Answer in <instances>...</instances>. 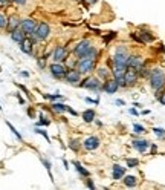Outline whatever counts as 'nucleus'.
<instances>
[{"label": "nucleus", "mask_w": 165, "mask_h": 190, "mask_svg": "<svg viewBox=\"0 0 165 190\" xmlns=\"http://www.w3.org/2000/svg\"><path fill=\"white\" fill-rule=\"evenodd\" d=\"M148 80H150V86L158 92L156 94V97H158L159 92L165 86V72L161 69V67H155V69H151V72L148 75Z\"/></svg>", "instance_id": "f257e3e1"}, {"label": "nucleus", "mask_w": 165, "mask_h": 190, "mask_svg": "<svg viewBox=\"0 0 165 190\" xmlns=\"http://www.w3.org/2000/svg\"><path fill=\"white\" fill-rule=\"evenodd\" d=\"M80 88L89 89V91H103V83L99 81V77H87L78 85Z\"/></svg>", "instance_id": "f03ea898"}, {"label": "nucleus", "mask_w": 165, "mask_h": 190, "mask_svg": "<svg viewBox=\"0 0 165 190\" xmlns=\"http://www.w3.org/2000/svg\"><path fill=\"white\" fill-rule=\"evenodd\" d=\"M50 35V26L46 23V22H40L37 25V29H35V34L32 35L34 38H37L38 42H44L47 40Z\"/></svg>", "instance_id": "7ed1b4c3"}, {"label": "nucleus", "mask_w": 165, "mask_h": 190, "mask_svg": "<svg viewBox=\"0 0 165 190\" xmlns=\"http://www.w3.org/2000/svg\"><path fill=\"white\" fill-rule=\"evenodd\" d=\"M130 54L127 51L125 46H118L115 51V55H113V64H124L127 66V61H129Z\"/></svg>", "instance_id": "20e7f679"}, {"label": "nucleus", "mask_w": 165, "mask_h": 190, "mask_svg": "<svg viewBox=\"0 0 165 190\" xmlns=\"http://www.w3.org/2000/svg\"><path fill=\"white\" fill-rule=\"evenodd\" d=\"M49 72H50V75H52L55 80H63V78L66 77L67 67L63 64V63H57V61H54L52 64L49 66Z\"/></svg>", "instance_id": "39448f33"}, {"label": "nucleus", "mask_w": 165, "mask_h": 190, "mask_svg": "<svg viewBox=\"0 0 165 190\" xmlns=\"http://www.w3.org/2000/svg\"><path fill=\"white\" fill-rule=\"evenodd\" d=\"M92 48V43H90V40H87V38H84V40H81V42L73 48V55L77 57V60H80V58H83L86 54H87V51Z\"/></svg>", "instance_id": "423d86ee"}, {"label": "nucleus", "mask_w": 165, "mask_h": 190, "mask_svg": "<svg viewBox=\"0 0 165 190\" xmlns=\"http://www.w3.org/2000/svg\"><path fill=\"white\" fill-rule=\"evenodd\" d=\"M95 61L93 58H80L77 61V69L81 74H90L95 69Z\"/></svg>", "instance_id": "0eeeda50"}, {"label": "nucleus", "mask_w": 165, "mask_h": 190, "mask_svg": "<svg viewBox=\"0 0 165 190\" xmlns=\"http://www.w3.org/2000/svg\"><path fill=\"white\" fill-rule=\"evenodd\" d=\"M37 23L35 20H32V19H24V20H21V25H20V28H21V31L26 34V35H34L35 34V29H37Z\"/></svg>", "instance_id": "6e6552de"}, {"label": "nucleus", "mask_w": 165, "mask_h": 190, "mask_svg": "<svg viewBox=\"0 0 165 190\" xmlns=\"http://www.w3.org/2000/svg\"><path fill=\"white\" fill-rule=\"evenodd\" d=\"M67 57H69V54H67L66 46H57V48L54 49V52H52V58H54V61H57V63L66 61Z\"/></svg>", "instance_id": "1a4fd4ad"}, {"label": "nucleus", "mask_w": 165, "mask_h": 190, "mask_svg": "<svg viewBox=\"0 0 165 190\" xmlns=\"http://www.w3.org/2000/svg\"><path fill=\"white\" fill-rule=\"evenodd\" d=\"M81 75L83 74L78 69H67L64 80H66V83H69V85H78V81H81Z\"/></svg>", "instance_id": "9d476101"}, {"label": "nucleus", "mask_w": 165, "mask_h": 190, "mask_svg": "<svg viewBox=\"0 0 165 190\" xmlns=\"http://www.w3.org/2000/svg\"><path fill=\"white\" fill-rule=\"evenodd\" d=\"M35 42H38V40H37V38H31V35H29V37H24V40L20 43V49H21V52L29 54V55H31Z\"/></svg>", "instance_id": "9b49d317"}, {"label": "nucleus", "mask_w": 165, "mask_h": 190, "mask_svg": "<svg viewBox=\"0 0 165 190\" xmlns=\"http://www.w3.org/2000/svg\"><path fill=\"white\" fill-rule=\"evenodd\" d=\"M138 78H139V72L136 69H133V67H127V71L124 74V80H125L127 86L135 85L136 81H138Z\"/></svg>", "instance_id": "f8f14e48"}, {"label": "nucleus", "mask_w": 165, "mask_h": 190, "mask_svg": "<svg viewBox=\"0 0 165 190\" xmlns=\"http://www.w3.org/2000/svg\"><path fill=\"white\" fill-rule=\"evenodd\" d=\"M127 67H133L138 72L144 67V60L141 55H130L129 57V61H127Z\"/></svg>", "instance_id": "ddd939ff"}, {"label": "nucleus", "mask_w": 165, "mask_h": 190, "mask_svg": "<svg viewBox=\"0 0 165 190\" xmlns=\"http://www.w3.org/2000/svg\"><path fill=\"white\" fill-rule=\"evenodd\" d=\"M118 89H119V85H118V81H116L115 78H113V80L107 78V80L104 81V85H103V91H104L106 94H109V95L116 94Z\"/></svg>", "instance_id": "4468645a"}, {"label": "nucleus", "mask_w": 165, "mask_h": 190, "mask_svg": "<svg viewBox=\"0 0 165 190\" xmlns=\"http://www.w3.org/2000/svg\"><path fill=\"white\" fill-rule=\"evenodd\" d=\"M83 146H84L86 150H95V149L99 147V138L98 137H89L84 140Z\"/></svg>", "instance_id": "2eb2a0df"}, {"label": "nucleus", "mask_w": 165, "mask_h": 190, "mask_svg": "<svg viewBox=\"0 0 165 190\" xmlns=\"http://www.w3.org/2000/svg\"><path fill=\"white\" fill-rule=\"evenodd\" d=\"M20 25H21V20L17 17V16H11L9 19H8V25H6V29H8V32H12L14 29H17V28H20Z\"/></svg>", "instance_id": "dca6fc26"}, {"label": "nucleus", "mask_w": 165, "mask_h": 190, "mask_svg": "<svg viewBox=\"0 0 165 190\" xmlns=\"http://www.w3.org/2000/svg\"><path fill=\"white\" fill-rule=\"evenodd\" d=\"M124 173H125V167H122L119 164H115L112 167V178L115 181H119L121 178H124Z\"/></svg>", "instance_id": "f3484780"}, {"label": "nucleus", "mask_w": 165, "mask_h": 190, "mask_svg": "<svg viewBox=\"0 0 165 190\" xmlns=\"http://www.w3.org/2000/svg\"><path fill=\"white\" fill-rule=\"evenodd\" d=\"M11 34V38L12 40H14V42L16 43H21L23 42V40H24V37H26V34H24L23 31H21V28H17V29H14V31H12V32H9Z\"/></svg>", "instance_id": "a211bd4d"}, {"label": "nucleus", "mask_w": 165, "mask_h": 190, "mask_svg": "<svg viewBox=\"0 0 165 190\" xmlns=\"http://www.w3.org/2000/svg\"><path fill=\"white\" fill-rule=\"evenodd\" d=\"M148 146H150V143L145 141V140H135V141H133V147L136 149L138 152H141V153H144V152L147 150Z\"/></svg>", "instance_id": "6ab92c4d"}, {"label": "nucleus", "mask_w": 165, "mask_h": 190, "mask_svg": "<svg viewBox=\"0 0 165 190\" xmlns=\"http://www.w3.org/2000/svg\"><path fill=\"white\" fill-rule=\"evenodd\" d=\"M95 117H96V114H95L93 109H87V111L83 112V120H84V123H92V121L95 120Z\"/></svg>", "instance_id": "aec40b11"}, {"label": "nucleus", "mask_w": 165, "mask_h": 190, "mask_svg": "<svg viewBox=\"0 0 165 190\" xmlns=\"http://www.w3.org/2000/svg\"><path fill=\"white\" fill-rule=\"evenodd\" d=\"M52 111L54 112H57V114H64V112H67V106L64 104V103H52Z\"/></svg>", "instance_id": "412c9836"}, {"label": "nucleus", "mask_w": 165, "mask_h": 190, "mask_svg": "<svg viewBox=\"0 0 165 190\" xmlns=\"http://www.w3.org/2000/svg\"><path fill=\"white\" fill-rule=\"evenodd\" d=\"M139 34H141V42H142V43H151V42L155 40V37L151 35L148 31H141Z\"/></svg>", "instance_id": "4be33fe9"}, {"label": "nucleus", "mask_w": 165, "mask_h": 190, "mask_svg": "<svg viewBox=\"0 0 165 190\" xmlns=\"http://www.w3.org/2000/svg\"><path fill=\"white\" fill-rule=\"evenodd\" d=\"M80 147H81L80 140H77V138H70V140H69V149H70V150L78 152V150H80Z\"/></svg>", "instance_id": "5701e85b"}, {"label": "nucleus", "mask_w": 165, "mask_h": 190, "mask_svg": "<svg viewBox=\"0 0 165 190\" xmlns=\"http://www.w3.org/2000/svg\"><path fill=\"white\" fill-rule=\"evenodd\" d=\"M72 164L75 166V169L78 170V173H80V175L86 176V178H87V176H90V173H89V170H86V169H84V167L81 166V162H78V161H73Z\"/></svg>", "instance_id": "b1692460"}, {"label": "nucleus", "mask_w": 165, "mask_h": 190, "mask_svg": "<svg viewBox=\"0 0 165 190\" xmlns=\"http://www.w3.org/2000/svg\"><path fill=\"white\" fill-rule=\"evenodd\" d=\"M124 184L127 187H135L136 186V176L129 175V176H124Z\"/></svg>", "instance_id": "393cba45"}, {"label": "nucleus", "mask_w": 165, "mask_h": 190, "mask_svg": "<svg viewBox=\"0 0 165 190\" xmlns=\"http://www.w3.org/2000/svg\"><path fill=\"white\" fill-rule=\"evenodd\" d=\"M109 75H110V72H109L107 67H98V77H99V78L107 80V78H109Z\"/></svg>", "instance_id": "a878e982"}, {"label": "nucleus", "mask_w": 165, "mask_h": 190, "mask_svg": "<svg viewBox=\"0 0 165 190\" xmlns=\"http://www.w3.org/2000/svg\"><path fill=\"white\" fill-rule=\"evenodd\" d=\"M43 97H44V98H47V100H52V101H57V100H63V95H60V94H54V95L44 94Z\"/></svg>", "instance_id": "bb28decb"}, {"label": "nucleus", "mask_w": 165, "mask_h": 190, "mask_svg": "<svg viewBox=\"0 0 165 190\" xmlns=\"http://www.w3.org/2000/svg\"><path fill=\"white\" fill-rule=\"evenodd\" d=\"M6 126H8V127H9V130H11V132H12V133H14V135H16V137H17V138H18V140H20V141H21V140H23V138H21V135H20V133H18V130H17V129H16V127H14V126H12V124H11V123H9V121H6Z\"/></svg>", "instance_id": "cd10ccee"}, {"label": "nucleus", "mask_w": 165, "mask_h": 190, "mask_svg": "<svg viewBox=\"0 0 165 190\" xmlns=\"http://www.w3.org/2000/svg\"><path fill=\"white\" fill-rule=\"evenodd\" d=\"M34 132H35V133H40L41 137H44V138H46V141H47V143H50V138H49V135L46 133V130H43V129H40V127H37Z\"/></svg>", "instance_id": "c85d7f7f"}, {"label": "nucleus", "mask_w": 165, "mask_h": 190, "mask_svg": "<svg viewBox=\"0 0 165 190\" xmlns=\"http://www.w3.org/2000/svg\"><path fill=\"white\" fill-rule=\"evenodd\" d=\"M37 124H38V126H49V124H50V121H49L44 115H40V121H38Z\"/></svg>", "instance_id": "c756f323"}, {"label": "nucleus", "mask_w": 165, "mask_h": 190, "mask_svg": "<svg viewBox=\"0 0 165 190\" xmlns=\"http://www.w3.org/2000/svg\"><path fill=\"white\" fill-rule=\"evenodd\" d=\"M6 25H8V19L0 12V29H3V28H6Z\"/></svg>", "instance_id": "7c9ffc66"}, {"label": "nucleus", "mask_w": 165, "mask_h": 190, "mask_svg": "<svg viewBox=\"0 0 165 190\" xmlns=\"http://www.w3.org/2000/svg\"><path fill=\"white\" fill-rule=\"evenodd\" d=\"M138 164H139V161L136 158H129V159H127V166H129V167H136Z\"/></svg>", "instance_id": "2f4dec72"}, {"label": "nucleus", "mask_w": 165, "mask_h": 190, "mask_svg": "<svg viewBox=\"0 0 165 190\" xmlns=\"http://www.w3.org/2000/svg\"><path fill=\"white\" fill-rule=\"evenodd\" d=\"M41 162H43V166L46 167V170L49 172V176H50V178H52V175H50V161H49V159H44V158H43V159H41Z\"/></svg>", "instance_id": "473e14b6"}, {"label": "nucleus", "mask_w": 165, "mask_h": 190, "mask_svg": "<svg viewBox=\"0 0 165 190\" xmlns=\"http://www.w3.org/2000/svg\"><path fill=\"white\" fill-rule=\"evenodd\" d=\"M153 132L158 135V137H161V138H162V137H165V130H164L162 127H155V129H153Z\"/></svg>", "instance_id": "72a5a7b5"}, {"label": "nucleus", "mask_w": 165, "mask_h": 190, "mask_svg": "<svg viewBox=\"0 0 165 190\" xmlns=\"http://www.w3.org/2000/svg\"><path fill=\"white\" fill-rule=\"evenodd\" d=\"M133 130H135L136 133H142V132H145L144 126H141V124H135V126H133Z\"/></svg>", "instance_id": "f704fd0d"}, {"label": "nucleus", "mask_w": 165, "mask_h": 190, "mask_svg": "<svg viewBox=\"0 0 165 190\" xmlns=\"http://www.w3.org/2000/svg\"><path fill=\"white\" fill-rule=\"evenodd\" d=\"M86 186H87L89 189H92V190L95 189V184L92 183V180H89V176H87V180H86Z\"/></svg>", "instance_id": "c9c22d12"}, {"label": "nucleus", "mask_w": 165, "mask_h": 190, "mask_svg": "<svg viewBox=\"0 0 165 190\" xmlns=\"http://www.w3.org/2000/svg\"><path fill=\"white\" fill-rule=\"evenodd\" d=\"M158 100L161 101V104H164V106H165V92L159 95V97H158Z\"/></svg>", "instance_id": "e433bc0d"}, {"label": "nucleus", "mask_w": 165, "mask_h": 190, "mask_svg": "<svg viewBox=\"0 0 165 190\" xmlns=\"http://www.w3.org/2000/svg\"><path fill=\"white\" fill-rule=\"evenodd\" d=\"M9 2H12V0H0V8H3V6H8Z\"/></svg>", "instance_id": "4c0bfd02"}, {"label": "nucleus", "mask_w": 165, "mask_h": 190, "mask_svg": "<svg viewBox=\"0 0 165 190\" xmlns=\"http://www.w3.org/2000/svg\"><path fill=\"white\" fill-rule=\"evenodd\" d=\"M12 2H14L16 5H20V6L21 5H26V0H12Z\"/></svg>", "instance_id": "58836bf2"}, {"label": "nucleus", "mask_w": 165, "mask_h": 190, "mask_svg": "<svg viewBox=\"0 0 165 190\" xmlns=\"http://www.w3.org/2000/svg\"><path fill=\"white\" fill-rule=\"evenodd\" d=\"M115 35H116V34H115V32H112V34H110V35H109V37H106V43H109V42H110V40H112V38H113V37H115Z\"/></svg>", "instance_id": "ea45409f"}, {"label": "nucleus", "mask_w": 165, "mask_h": 190, "mask_svg": "<svg viewBox=\"0 0 165 190\" xmlns=\"http://www.w3.org/2000/svg\"><path fill=\"white\" fill-rule=\"evenodd\" d=\"M67 112H70V114H72L73 117H77V115H78V114H77V112H75L73 109H70V106H67Z\"/></svg>", "instance_id": "a19ab883"}, {"label": "nucleus", "mask_w": 165, "mask_h": 190, "mask_svg": "<svg viewBox=\"0 0 165 190\" xmlns=\"http://www.w3.org/2000/svg\"><path fill=\"white\" fill-rule=\"evenodd\" d=\"M38 66L41 67V69H44V61L43 60H38Z\"/></svg>", "instance_id": "79ce46f5"}, {"label": "nucleus", "mask_w": 165, "mask_h": 190, "mask_svg": "<svg viewBox=\"0 0 165 190\" xmlns=\"http://www.w3.org/2000/svg\"><path fill=\"white\" fill-rule=\"evenodd\" d=\"M17 98H18V101H20V103H21V104H24V100H23V98H21V97H20V95H18V94H17Z\"/></svg>", "instance_id": "37998d69"}, {"label": "nucleus", "mask_w": 165, "mask_h": 190, "mask_svg": "<svg viewBox=\"0 0 165 190\" xmlns=\"http://www.w3.org/2000/svg\"><path fill=\"white\" fill-rule=\"evenodd\" d=\"M130 114H132V115H138V111H136V109H130Z\"/></svg>", "instance_id": "c03bdc74"}, {"label": "nucleus", "mask_w": 165, "mask_h": 190, "mask_svg": "<svg viewBox=\"0 0 165 190\" xmlns=\"http://www.w3.org/2000/svg\"><path fill=\"white\" fill-rule=\"evenodd\" d=\"M156 150H158L156 146H151V153H156Z\"/></svg>", "instance_id": "a18cd8bd"}, {"label": "nucleus", "mask_w": 165, "mask_h": 190, "mask_svg": "<svg viewBox=\"0 0 165 190\" xmlns=\"http://www.w3.org/2000/svg\"><path fill=\"white\" fill-rule=\"evenodd\" d=\"M116 104H118V106H122V104H124V101H122V100H118V101H116Z\"/></svg>", "instance_id": "49530a36"}, {"label": "nucleus", "mask_w": 165, "mask_h": 190, "mask_svg": "<svg viewBox=\"0 0 165 190\" xmlns=\"http://www.w3.org/2000/svg\"><path fill=\"white\" fill-rule=\"evenodd\" d=\"M87 2H89V3H96L98 0H87Z\"/></svg>", "instance_id": "de8ad7c7"}, {"label": "nucleus", "mask_w": 165, "mask_h": 190, "mask_svg": "<svg viewBox=\"0 0 165 190\" xmlns=\"http://www.w3.org/2000/svg\"><path fill=\"white\" fill-rule=\"evenodd\" d=\"M0 109H2V106H0Z\"/></svg>", "instance_id": "09e8293b"}]
</instances>
